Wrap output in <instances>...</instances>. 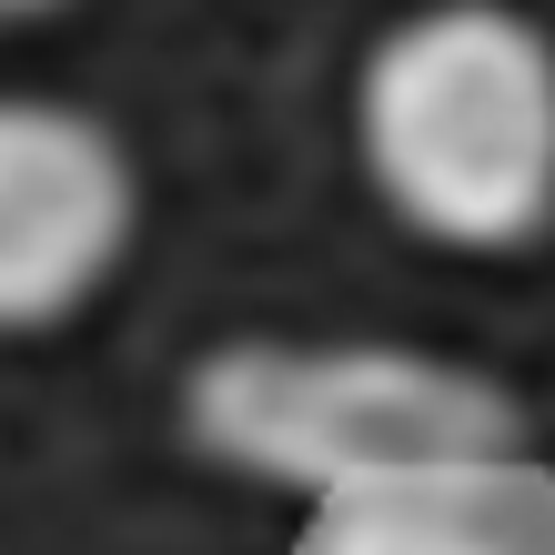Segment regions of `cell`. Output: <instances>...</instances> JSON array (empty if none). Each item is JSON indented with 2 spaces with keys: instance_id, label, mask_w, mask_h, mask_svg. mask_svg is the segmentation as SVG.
Here are the masks:
<instances>
[{
  "instance_id": "obj_1",
  "label": "cell",
  "mask_w": 555,
  "mask_h": 555,
  "mask_svg": "<svg viewBox=\"0 0 555 555\" xmlns=\"http://www.w3.org/2000/svg\"><path fill=\"white\" fill-rule=\"evenodd\" d=\"M353 142L404 233L526 253L555 233V41L515 0H424L353 72Z\"/></svg>"
},
{
  "instance_id": "obj_2",
  "label": "cell",
  "mask_w": 555,
  "mask_h": 555,
  "mask_svg": "<svg viewBox=\"0 0 555 555\" xmlns=\"http://www.w3.org/2000/svg\"><path fill=\"white\" fill-rule=\"evenodd\" d=\"M192 444L222 465L334 505L374 485L495 475L526 454V404L495 374L424 344H283L233 334L182 384Z\"/></svg>"
},
{
  "instance_id": "obj_3",
  "label": "cell",
  "mask_w": 555,
  "mask_h": 555,
  "mask_svg": "<svg viewBox=\"0 0 555 555\" xmlns=\"http://www.w3.org/2000/svg\"><path fill=\"white\" fill-rule=\"evenodd\" d=\"M142 182L112 121L51 91H0V334L72 323L121 273Z\"/></svg>"
},
{
  "instance_id": "obj_4",
  "label": "cell",
  "mask_w": 555,
  "mask_h": 555,
  "mask_svg": "<svg viewBox=\"0 0 555 555\" xmlns=\"http://www.w3.org/2000/svg\"><path fill=\"white\" fill-rule=\"evenodd\" d=\"M293 555H555V495L526 465L374 485V495L313 505Z\"/></svg>"
},
{
  "instance_id": "obj_5",
  "label": "cell",
  "mask_w": 555,
  "mask_h": 555,
  "mask_svg": "<svg viewBox=\"0 0 555 555\" xmlns=\"http://www.w3.org/2000/svg\"><path fill=\"white\" fill-rule=\"evenodd\" d=\"M30 11H61V0H0V21H30Z\"/></svg>"
}]
</instances>
